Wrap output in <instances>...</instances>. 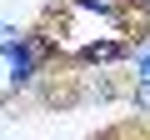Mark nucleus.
I'll return each mask as SVG.
<instances>
[{"instance_id": "1", "label": "nucleus", "mask_w": 150, "mask_h": 140, "mask_svg": "<svg viewBox=\"0 0 150 140\" xmlns=\"http://www.w3.org/2000/svg\"><path fill=\"white\" fill-rule=\"evenodd\" d=\"M110 95H115L110 80H85V100H110Z\"/></svg>"}, {"instance_id": "2", "label": "nucleus", "mask_w": 150, "mask_h": 140, "mask_svg": "<svg viewBox=\"0 0 150 140\" xmlns=\"http://www.w3.org/2000/svg\"><path fill=\"white\" fill-rule=\"evenodd\" d=\"M120 55H125L120 45H90L85 50V60H120Z\"/></svg>"}, {"instance_id": "3", "label": "nucleus", "mask_w": 150, "mask_h": 140, "mask_svg": "<svg viewBox=\"0 0 150 140\" xmlns=\"http://www.w3.org/2000/svg\"><path fill=\"white\" fill-rule=\"evenodd\" d=\"M135 110H150V80H145V85H135Z\"/></svg>"}, {"instance_id": "4", "label": "nucleus", "mask_w": 150, "mask_h": 140, "mask_svg": "<svg viewBox=\"0 0 150 140\" xmlns=\"http://www.w3.org/2000/svg\"><path fill=\"white\" fill-rule=\"evenodd\" d=\"M80 5H90V10H105V15H115V0H80Z\"/></svg>"}]
</instances>
